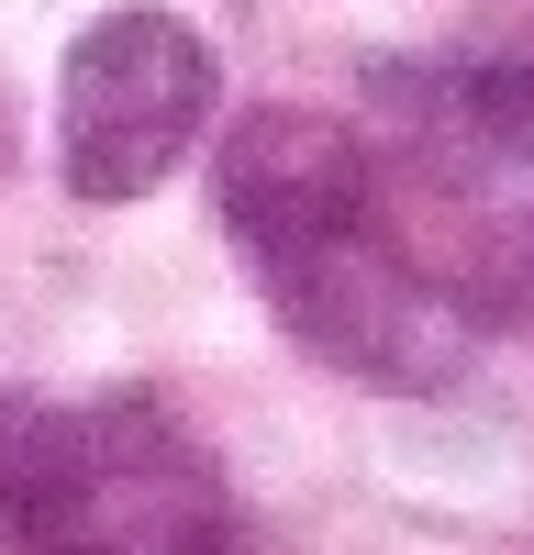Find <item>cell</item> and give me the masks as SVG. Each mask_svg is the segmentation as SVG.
Returning a JSON list of instances; mask_svg holds the SVG:
<instances>
[{
	"mask_svg": "<svg viewBox=\"0 0 534 555\" xmlns=\"http://www.w3.org/2000/svg\"><path fill=\"white\" fill-rule=\"evenodd\" d=\"M457 167H534V56H468L434 78H390Z\"/></svg>",
	"mask_w": 534,
	"mask_h": 555,
	"instance_id": "obj_5",
	"label": "cell"
},
{
	"mask_svg": "<svg viewBox=\"0 0 534 555\" xmlns=\"http://www.w3.org/2000/svg\"><path fill=\"white\" fill-rule=\"evenodd\" d=\"M256 278L323 366H356V378H390V389H423V378L457 366V311H445L423 256L379 211L323 234V245H301V256H279V267H256Z\"/></svg>",
	"mask_w": 534,
	"mask_h": 555,
	"instance_id": "obj_3",
	"label": "cell"
},
{
	"mask_svg": "<svg viewBox=\"0 0 534 555\" xmlns=\"http://www.w3.org/2000/svg\"><path fill=\"white\" fill-rule=\"evenodd\" d=\"M0 544L12 555H234V489L145 389L0 400Z\"/></svg>",
	"mask_w": 534,
	"mask_h": 555,
	"instance_id": "obj_1",
	"label": "cell"
},
{
	"mask_svg": "<svg viewBox=\"0 0 534 555\" xmlns=\"http://www.w3.org/2000/svg\"><path fill=\"white\" fill-rule=\"evenodd\" d=\"M379 211V167L334 112H245L223 145V222L256 267H279L301 245L345 234Z\"/></svg>",
	"mask_w": 534,
	"mask_h": 555,
	"instance_id": "obj_4",
	"label": "cell"
},
{
	"mask_svg": "<svg viewBox=\"0 0 534 555\" xmlns=\"http://www.w3.org/2000/svg\"><path fill=\"white\" fill-rule=\"evenodd\" d=\"M0 167H12V101H0Z\"/></svg>",
	"mask_w": 534,
	"mask_h": 555,
	"instance_id": "obj_6",
	"label": "cell"
},
{
	"mask_svg": "<svg viewBox=\"0 0 534 555\" xmlns=\"http://www.w3.org/2000/svg\"><path fill=\"white\" fill-rule=\"evenodd\" d=\"M212 101H223V67L178 12H101L67 44V89H56L67 190L78 201H145L201 145Z\"/></svg>",
	"mask_w": 534,
	"mask_h": 555,
	"instance_id": "obj_2",
	"label": "cell"
}]
</instances>
